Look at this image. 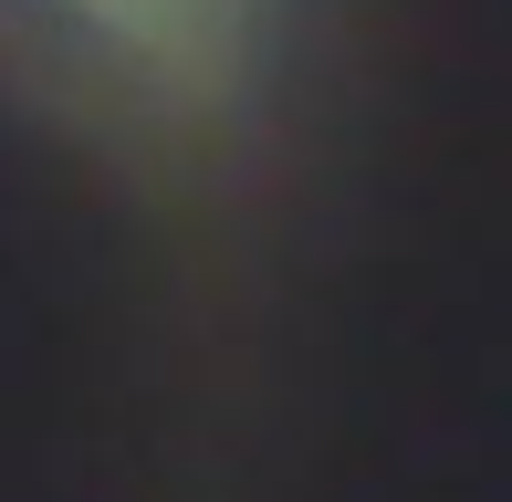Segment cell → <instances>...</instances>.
<instances>
[{"instance_id":"6da1fadb","label":"cell","mask_w":512,"mask_h":502,"mask_svg":"<svg viewBox=\"0 0 512 502\" xmlns=\"http://www.w3.org/2000/svg\"><path fill=\"white\" fill-rule=\"evenodd\" d=\"M230 178L126 42L0 0V502H230Z\"/></svg>"}]
</instances>
